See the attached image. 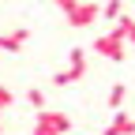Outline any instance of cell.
Returning a JSON list of instances; mask_svg holds the SVG:
<instances>
[{"label": "cell", "mask_w": 135, "mask_h": 135, "mask_svg": "<svg viewBox=\"0 0 135 135\" xmlns=\"http://www.w3.org/2000/svg\"><path fill=\"white\" fill-rule=\"evenodd\" d=\"M113 30H116V34H120V38H124V41H131V45H135V19H131V15H128V11L120 15V23H116Z\"/></svg>", "instance_id": "cell-7"}, {"label": "cell", "mask_w": 135, "mask_h": 135, "mask_svg": "<svg viewBox=\"0 0 135 135\" xmlns=\"http://www.w3.org/2000/svg\"><path fill=\"white\" fill-rule=\"evenodd\" d=\"M101 15H105V19H116V23H120L124 4H120V0H109V4H101Z\"/></svg>", "instance_id": "cell-10"}, {"label": "cell", "mask_w": 135, "mask_h": 135, "mask_svg": "<svg viewBox=\"0 0 135 135\" xmlns=\"http://www.w3.org/2000/svg\"><path fill=\"white\" fill-rule=\"evenodd\" d=\"M101 135H135V116H128V113H116L113 120L105 124V131Z\"/></svg>", "instance_id": "cell-6"}, {"label": "cell", "mask_w": 135, "mask_h": 135, "mask_svg": "<svg viewBox=\"0 0 135 135\" xmlns=\"http://www.w3.org/2000/svg\"><path fill=\"white\" fill-rule=\"evenodd\" d=\"M124 98H128V86L124 83H113V90H109V105L116 113H124Z\"/></svg>", "instance_id": "cell-8"}, {"label": "cell", "mask_w": 135, "mask_h": 135, "mask_svg": "<svg viewBox=\"0 0 135 135\" xmlns=\"http://www.w3.org/2000/svg\"><path fill=\"white\" fill-rule=\"evenodd\" d=\"M26 101H30V109H38V113H45V90H38V86H30V90H26Z\"/></svg>", "instance_id": "cell-9"}, {"label": "cell", "mask_w": 135, "mask_h": 135, "mask_svg": "<svg viewBox=\"0 0 135 135\" xmlns=\"http://www.w3.org/2000/svg\"><path fill=\"white\" fill-rule=\"evenodd\" d=\"M83 75H86V53H83V49H71V53H68V68L53 75V86H71Z\"/></svg>", "instance_id": "cell-4"}, {"label": "cell", "mask_w": 135, "mask_h": 135, "mask_svg": "<svg viewBox=\"0 0 135 135\" xmlns=\"http://www.w3.org/2000/svg\"><path fill=\"white\" fill-rule=\"evenodd\" d=\"M68 131H71V116L56 109H45L34 120V135H68Z\"/></svg>", "instance_id": "cell-3"}, {"label": "cell", "mask_w": 135, "mask_h": 135, "mask_svg": "<svg viewBox=\"0 0 135 135\" xmlns=\"http://www.w3.org/2000/svg\"><path fill=\"white\" fill-rule=\"evenodd\" d=\"M56 11H64V19L68 26H75V30H86L90 23L101 19V4H75V0H56Z\"/></svg>", "instance_id": "cell-1"}, {"label": "cell", "mask_w": 135, "mask_h": 135, "mask_svg": "<svg viewBox=\"0 0 135 135\" xmlns=\"http://www.w3.org/2000/svg\"><path fill=\"white\" fill-rule=\"evenodd\" d=\"M90 49H94L98 56H105V60H113V64H120V60L128 56V41H124V38H120V34H116V30H105V34H98Z\"/></svg>", "instance_id": "cell-2"}, {"label": "cell", "mask_w": 135, "mask_h": 135, "mask_svg": "<svg viewBox=\"0 0 135 135\" xmlns=\"http://www.w3.org/2000/svg\"><path fill=\"white\" fill-rule=\"evenodd\" d=\"M0 116H4V113H0ZM0 131H4V124H0Z\"/></svg>", "instance_id": "cell-12"}, {"label": "cell", "mask_w": 135, "mask_h": 135, "mask_svg": "<svg viewBox=\"0 0 135 135\" xmlns=\"http://www.w3.org/2000/svg\"><path fill=\"white\" fill-rule=\"evenodd\" d=\"M15 105V94H11V86H4V83H0V113H8Z\"/></svg>", "instance_id": "cell-11"}, {"label": "cell", "mask_w": 135, "mask_h": 135, "mask_svg": "<svg viewBox=\"0 0 135 135\" xmlns=\"http://www.w3.org/2000/svg\"><path fill=\"white\" fill-rule=\"evenodd\" d=\"M26 38H30V30H26V26L4 30V34H0V53H19V49L26 45Z\"/></svg>", "instance_id": "cell-5"}]
</instances>
